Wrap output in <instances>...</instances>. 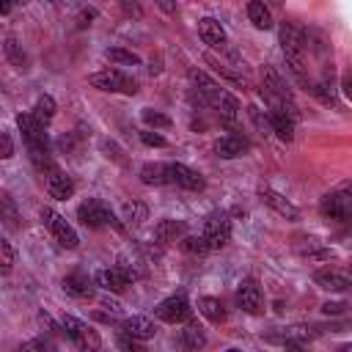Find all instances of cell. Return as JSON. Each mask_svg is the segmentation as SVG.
Returning a JSON list of instances; mask_svg holds the SVG:
<instances>
[{
  "label": "cell",
  "mask_w": 352,
  "mask_h": 352,
  "mask_svg": "<svg viewBox=\"0 0 352 352\" xmlns=\"http://www.w3.org/2000/svg\"><path fill=\"white\" fill-rule=\"evenodd\" d=\"M41 223H44V228L55 236V242L60 245V248H66V250H74L77 245H80V236H77V231L66 223V217L60 214V212H55V209H50V206H44L41 209Z\"/></svg>",
  "instance_id": "cell-3"
},
{
  "label": "cell",
  "mask_w": 352,
  "mask_h": 352,
  "mask_svg": "<svg viewBox=\"0 0 352 352\" xmlns=\"http://www.w3.org/2000/svg\"><path fill=\"white\" fill-rule=\"evenodd\" d=\"M140 182L148 184V187L170 184V165L168 162H146L140 168Z\"/></svg>",
  "instance_id": "cell-17"
},
{
  "label": "cell",
  "mask_w": 352,
  "mask_h": 352,
  "mask_svg": "<svg viewBox=\"0 0 352 352\" xmlns=\"http://www.w3.org/2000/svg\"><path fill=\"white\" fill-rule=\"evenodd\" d=\"M140 140H143L146 146H154V148H165V146H168V140H165L160 132H151V129H140Z\"/></svg>",
  "instance_id": "cell-35"
},
{
  "label": "cell",
  "mask_w": 352,
  "mask_h": 352,
  "mask_svg": "<svg viewBox=\"0 0 352 352\" xmlns=\"http://www.w3.org/2000/svg\"><path fill=\"white\" fill-rule=\"evenodd\" d=\"M270 126H272V132L280 138V140H292L294 138V118L289 116V113H283V110H270Z\"/></svg>",
  "instance_id": "cell-21"
},
{
  "label": "cell",
  "mask_w": 352,
  "mask_h": 352,
  "mask_svg": "<svg viewBox=\"0 0 352 352\" xmlns=\"http://www.w3.org/2000/svg\"><path fill=\"white\" fill-rule=\"evenodd\" d=\"M33 116H36V121H38L41 126H47V124L55 118V99H52L50 94L38 96V99H36V107H33Z\"/></svg>",
  "instance_id": "cell-27"
},
{
  "label": "cell",
  "mask_w": 352,
  "mask_h": 352,
  "mask_svg": "<svg viewBox=\"0 0 352 352\" xmlns=\"http://www.w3.org/2000/svg\"><path fill=\"white\" fill-rule=\"evenodd\" d=\"M322 311H324L327 316H338V314H344V311H346V302H324V305H322Z\"/></svg>",
  "instance_id": "cell-38"
},
{
  "label": "cell",
  "mask_w": 352,
  "mask_h": 352,
  "mask_svg": "<svg viewBox=\"0 0 352 352\" xmlns=\"http://www.w3.org/2000/svg\"><path fill=\"white\" fill-rule=\"evenodd\" d=\"M270 6H283V0H270Z\"/></svg>",
  "instance_id": "cell-44"
},
{
  "label": "cell",
  "mask_w": 352,
  "mask_h": 352,
  "mask_svg": "<svg viewBox=\"0 0 352 352\" xmlns=\"http://www.w3.org/2000/svg\"><path fill=\"white\" fill-rule=\"evenodd\" d=\"M204 239L209 242V250H220L228 245L231 239V223H228V214L226 212H212L206 220H204Z\"/></svg>",
  "instance_id": "cell-6"
},
{
  "label": "cell",
  "mask_w": 352,
  "mask_h": 352,
  "mask_svg": "<svg viewBox=\"0 0 352 352\" xmlns=\"http://www.w3.org/2000/svg\"><path fill=\"white\" fill-rule=\"evenodd\" d=\"M154 316L160 322H168V324H179V322H187L192 316V308L187 302V297L179 292V294H170L168 300H162L157 308H154Z\"/></svg>",
  "instance_id": "cell-7"
},
{
  "label": "cell",
  "mask_w": 352,
  "mask_h": 352,
  "mask_svg": "<svg viewBox=\"0 0 352 352\" xmlns=\"http://www.w3.org/2000/svg\"><path fill=\"white\" fill-rule=\"evenodd\" d=\"M248 113H250L253 124L261 129V135H270V132H272V126H270V113H261L258 107H248Z\"/></svg>",
  "instance_id": "cell-33"
},
{
  "label": "cell",
  "mask_w": 352,
  "mask_h": 352,
  "mask_svg": "<svg viewBox=\"0 0 352 352\" xmlns=\"http://www.w3.org/2000/svg\"><path fill=\"white\" fill-rule=\"evenodd\" d=\"M248 148H250V143H248L242 135H226V138H220V140L214 143V151H217V157H223V160L242 157Z\"/></svg>",
  "instance_id": "cell-18"
},
{
  "label": "cell",
  "mask_w": 352,
  "mask_h": 352,
  "mask_svg": "<svg viewBox=\"0 0 352 352\" xmlns=\"http://www.w3.org/2000/svg\"><path fill=\"white\" fill-rule=\"evenodd\" d=\"M88 82L99 91H107V94H138V82L132 77H126L124 72L118 69H102V72H94L88 77Z\"/></svg>",
  "instance_id": "cell-4"
},
{
  "label": "cell",
  "mask_w": 352,
  "mask_h": 352,
  "mask_svg": "<svg viewBox=\"0 0 352 352\" xmlns=\"http://www.w3.org/2000/svg\"><path fill=\"white\" fill-rule=\"evenodd\" d=\"M341 91H344V96L349 99L352 96V77H349V72L344 74V80H341Z\"/></svg>",
  "instance_id": "cell-41"
},
{
  "label": "cell",
  "mask_w": 352,
  "mask_h": 352,
  "mask_svg": "<svg viewBox=\"0 0 352 352\" xmlns=\"http://www.w3.org/2000/svg\"><path fill=\"white\" fill-rule=\"evenodd\" d=\"M143 121L148 126H154V129H168L170 126V118L162 116V113H157V110H143Z\"/></svg>",
  "instance_id": "cell-32"
},
{
  "label": "cell",
  "mask_w": 352,
  "mask_h": 352,
  "mask_svg": "<svg viewBox=\"0 0 352 352\" xmlns=\"http://www.w3.org/2000/svg\"><path fill=\"white\" fill-rule=\"evenodd\" d=\"M201 96H204L206 104H212V107L220 113L223 121H234V118L239 116V102H236V96H231V94H228L226 88H220L217 82H214L209 91H204Z\"/></svg>",
  "instance_id": "cell-8"
},
{
  "label": "cell",
  "mask_w": 352,
  "mask_h": 352,
  "mask_svg": "<svg viewBox=\"0 0 352 352\" xmlns=\"http://www.w3.org/2000/svg\"><path fill=\"white\" fill-rule=\"evenodd\" d=\"M121 212H124V220H126V223H135V226H140V223L146 220V214H148L146 204H140V201H126Z\"/></svg>",
  "instance_id": "cell-29"
},
{
  "label": "cell",
  "mask_w": 352,
  "mask_h": 352,
  "mask_svg": "<svg viewBox=\"0 0 352 352\" xmlns=\"http://www.w3.org/2000/svg\"><path fill=\"white\" fill-rule=\"evenodd\" d=\"M104 55H107V60L121 63V66H140V58L135 52H129V50H121V47H110Z\"/></svg>",
  "instance_id": "cell-30"
},
{
  "label": "cell",
  "mask_w": 352,
  "mask_h": 352,
  "mask_svg": "<svg viewBox=\"0 0 352 352\" xmlns=\"http://www.w3.org/2000/svg\"><path fill=\"white\" fill-rule=\"evenodd\" d=\"M0 220H3L6 228H11V231L19 228V212H16V204H14L6 192H0Z\"/></svg>",
  "instance_id": "cell-28"
},
{
  "label": "cell",
  "mask_w": 352,
  "mask_h": 352,
  "mask_svg": "<svg viewBox=\"0 0 352 352\" xmlns=\"http://www.w3.org/2000/svg\"><path fill=\"white\" fill-rule=\"evenodd\" d=\"M170 165V184L184 187V190H204V176L192 170L184 162H168Z\"/></svg>",
  "instance_id": "cell-11"
},
{
  "label": "cell",
  "mask_w": 352,
  "mask_h": 352,
  "mask_svg": "<svg viewBox=\"0 0 352 352\" xmlns=\"http://www.w3.org/2000/svg\"><path fill=\"white\" fill-rule=\"evenodd\" d=\"M258 198H261L270 209H275L280 217H286V220H300V209H297L286 195H280V192H275V190H270V187H261V190H258Z\"/></svg>",
  "instance_id": "cell-10"
},
{
  "label": "cell",
  "mask_w": 352,
  "mask_h": 352,
  "mask_svg": "<svg viewBox=\"0 0 352 352\" xmlns=\"http://www.w3.org/2000/svg\"><path fill=\"white\" fill-rule=\"evenodd\" d=\"M198 33H201L204 44H209V47H214V50H223V47L228 44V36H226L223 25H220L217 19H212V16L198 19Z\"/></svg>",
  "instance_id": "cell-14"
},
{
  "label": "cell",
  "mask_w": 352,
  "mask_h": 352,
  "mask_svg": "<svg viewBox=\"0 0 352 352\" xmlns=\"http://www.w3.org/2000/svg\"><path fill=\"white\" fill-rule=\"evenodd\" d=\"M3 52H6V58L11 60V66H16V69H28L30 66V58H28V52L22 50V44L14 38V36H8L6 41H3Z\"/></svg>",
  "instance_id": "cell-23"
},
{
  "label": "cell",
  "mask_w": 352,
  "mask_h": 352,
  "mask_svg": "<svg viewBox=\"0 0 352 352\" xmlns=\"http://www.w3.org/2000/svg\"><path fill=\"white\" fill-rule=\"evenodd\" d=\"M94 16H96V11H94V8H82V11H80V16H77V28H88Z\"/></svg>",
  "instance_id": "cell-40"
},
{
  "label": "cell",
  "mask_w": 352,
  "mask_h": 352,
  "mask_svg": "<svg viewBox=\"0 0 352 352\" xmlns=\"http://www.w3.org/2000/svg\"><path fill=\"white\" fill-rule=\"evenodd\" d=\"M198 314H204L214 324L226 322V308H223V302L217 297H198Z\"/></svg>",
  "instance_id": "cell-24"
},
{
  "label": "cell",
  "mask_w": 352,
  "mask_h": 352,
  "mask_svg": "<svg viewBox=\"0 0 352 352\" xmlns=\"http://www.w3.org/2000/svg\"><path fill=\"white\" fill-rule=\"evenodd\" d=\"M182 346L184 349H201V346H206V336H204V327L198 322H190L187 319V324L182 330Z\"/></svg>",
  "instance_id": "cell-25"
},
{
  "label": "cell",
  "mask_w": 352,
  "mask_h": 352,
  "mask_svg": "<svg viewBox=\"0 0 352 352\" xmlns=\"http://www.w3.org/2000/svg\"><path fill=\"white\" fill-rule=\"evenodd\" d=\"M179 248L190 256H206L209 253V242L204 239V234H184L179 239Z\"/></svg>",
  "instance_id": "cell-26"
},
{
  "label": "cell",
  "mask_w": 352,
  "mask_h": 352,
  "mask_svg": "<svg viewBox=\"0 0 352 352\" xmlns=\"http://www.w3.org/2000/svg\"><path fill=\"white\" fill-rule=\"evenodd\" d=\"M248 19L258 30H270L272 28V14H270V6L264 0H250L248 3Z\"/></svg>",
  "instance_id": "cell-22"
},
{
  "label": "cell",
  "mask_w": 352,
  "mask_h": 352,
  "mask_svg": "<svg viewBox=\"0 0 352 352\" xmlns=\"http://www.w3.org/2000/svg\"><path fill=\"white\" fill-rule=\"evenodd\" d=\"M11 11V0H0V14H8Z\"/></svg>",
  "instance_id": "cell-43"
},
{
  "label": "cell",
  "mask_w": 352,
  "mask_h": 352,
  "mask_svg": "<svg viewBox=\"0 0 352 352\" xmlns=\"http://www.w3.org/2000/svg\"><path fill=\"white\" fill-rule=\"evenodd\" d=\"M44 176H47V182H44V184H47V192H50L55 201H66V198L74 195V182H72L60 168L52 165Z\"/></svg>",
  "instance_id": "cell-9"
},
{
  "label": "cell",
  "mask_w": 352,
  "mask_h": 352,
  "mask_svg": "<svg viewBox=\"0 0 352 352\" xmlns=\"http://www.w3.org/2000/svg\"><path fill=\"white\" fill-rule=\"evenodd\" d=\"M22 349H52V341H47V338H33V341H25Z\"/></svg>",
  "instance_id": "cell-39"
},
{
  "label": "cell",
  "mask_w": 352,
  "mask_h": 352,
  "mask_svg": "<svg viewBox=\"0 0 352 352\" xmlns=\"http://www.w3.org/2000/svg\"><path fill=\"white\" fill-rule=\"evenodd\" d=\"M60 327H63V336H66L69 341H74L80 349H99V346H102L99 333H96L91 324H85L82 319L72 316V314H66V316L60 319Z\"/></svg>",
  "instance_id": "cell-5"
},
{
  "label": "cell",
  "mask_w": 352,
  "mask_h": 352,
  "mask_svg": "<svg viewBox=\"0 0 352 352\" xmlns=\"http://www.w3.org/2000/svg\"><path fill=\"white\" fill-rule=\"evenodd\" d=\"M314 283L319 289H327V292H346L352 286L349 275L338 272V270H319V272H314Z\"/></svg>",
  "instance_id": "cell-16"
},
{
  "label": "cell",
  "mask_w": 352,
  "mask_h": 352,
  "mask_svg": "<svg viewBox=\"0 0 352 352\" xmlns=\"http://www.w3.org/2000/svg\"><path fill=\"white\" fill-rule=\"evenodd\" d=\"M121 330L126 336L138 338V341H148L157 333V327H154V322L148 316H126V319H121Z\"/></svg>",
  "instance_id": "cell-15"
},
{
  "label": "cell",
  "mask_w": 352,
  "mask_h": 352,
  "mask_svg": "<svg viewBox=\"0 0 352 352\" xmlns=\"http://www.w3.org/2000/svg\"><path fill=\"white\" fill-rule=\"evenodd\" d=\"M236 302L242 311L248 314H258L261 311V286L253 280V278H245L236 289Z\"/></svg>",
  "instance_id": "cell-13"
},
{
  "label": "cell",
  "mask_w": 352,
  "mask_h": 352,
  "mask_svg": "<svg viewBox=\"0 0 352 352\" xmlns=\"http://www.w3.org/2000/svg\"><path fill=\"white\" fill-rule=\"evenodd\" d=\"M77 220L85 226V228H104V226H113L118 234L124 231V223L116 217V212L104 204V201H99V198H88V201H82L80 206H77Z\"/></svg>",
  "instance_id": "cell-1"
},
{
  "label": "cell",
  "mask_w": 352,
  "mask_h": 352,
  "mask_svg": "<svg viewBox=\"0 0 352 352\" xmlns=\"http://www.w3.org/2000/svg\"><path fill=\"white\" fill-rule=\"evenodd\" d=\"M184 236V223L182 220H160L154 226V239L160 245H168V242H176Z\"/></svg>",
  "instance_id": "cell-20"
},
{
  "label": "cell",
  "mask_w": 352,
  "mask_h": 352,
  "mask_svg": "<svg viewBox=\"0 0 352 352\" xmlns=\"http://www.w3.org/2000/svg\"><path fill=\"white\" fill-rule=\"evenodd\" d=\"M209 63L214 66V72H217L220 77H226V80H231L234 85H242V88H248V80H245L242 74H234L231 69H226V66H223V63H217V60H209Z\"/></svg>",
  "instance_id": "cell-34"
},
{
  "label": "cell",
  "mask_w": 352,
  "mask_h": 352,
  "mask_svg": "<svg viewBox=\"0 0 352 352\" xmlns=\"http://www.w3.org/2000/svg\"><path fill=\"white\" fill-rule=\"evenodd\" d=\"M94 280L104 289V292H113V294H121L126 286H129V280L124 278V272L118 270V267H107V270H99L96 275H94Z\"/></svg>",
  "instance_id": "cell-19"
},
{
  "label": "cell",
  "mask_w": 352,
  "mask_h": 352,
  "mask_svg": "<svg viewBox=\"0 0 352 352\" xmlns=\"http://www.w3.org/2000/svg\"><path fill=\"white\" fill-rule=\"evenodd\" d=\"M14 270V248L0 236V275H8Z\"/></svg>",
  "instance_id": "cell-31"
},
{
  "label": "cell",
  "mask_w": 352,
  "mask_h": 352,
  "mask_svg": "<svg viewBox=\"0 0 352 352\" xmlns=\"http://www.w3.org/2000/svg\"><path fill=\"white\" fill-rule=\"evenodd\" d=\"M11 154H14V140L6 132H0V160H8Z\"/></svg>",
  "instance_id": "cell-36"
},
{
  "label": "cell",
  "mask_w": 352,
  "mask_h": 352,
  "mask_svg": "<svg viewBox=\"0 0 352 352\" xmlns=\"http://www.w3.org/2000/svg\"><path fill=\"white\" fill-rule=\"evenodd\" d=\"M157 3H160L165 11H176V3H173V0H157Z\"/></svg>",
  "instance_id": "cell-42"
},
{
  "label": "cell",
  "mask_w": 352,
  "mask_h": 352,
  "mask_svg": "<svg viewBox=\"0 0 352 352\" xmlns=\"http://www.w3.org/2000/svg\"><path fill=\"white\" fill-rule=\"evenodd\" d=\"M99 302H102V308H104V311H110V314H121V302H118V300H113L110 294H102V297H99Z\"/></svg>",
  "instance_id": "cell-37"
},
{
  "label": "cell",
  "mask_w": 352,
  "mask_h": 352,
  "mask_svg": "<svg viewBox=\"0 0 352 352\" xmlns=\"http://www.w3.org/2000/svg\"><path fill=\"white\" fill-rule=\"evenodd\" d=\"M63 292L77 297V300H91L94 297V278H88L82 270H74L63 278Z\"/></svg>",
  "instance_id": "cell-12"
},
{
  "label": "cell",
  "mask_w": 352,
  "mask_h": 352,
  "mask_svg": "<svg viewBox=\"0 0 352 352\" xmlns=\"http://www.w3.org/2000/svg\"><path fill=\"white\" fill-rule=\"evenodd\" d=\"M319 212L330 220H338V223H346L352 217V192H349V182H344L338 190L327 192L319 204Z\"/></svg>",
  "instance_id": "cell-2"
}]
</instances>
